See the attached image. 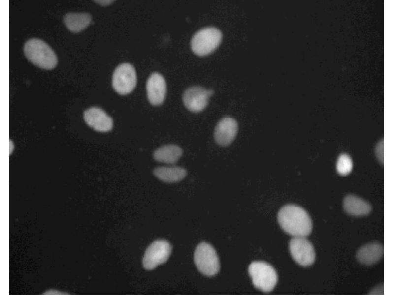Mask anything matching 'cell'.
Wrapping results in <instances>:
<instances>
[{"mask_svg": "<svg viewBox=\"0 0 394 295\" xmlns=\"http://www.w3.org/2000/svg\"><path fill=\"white\" fill-rule=\"evenodd\" d=\"M194 261L198 270L203 275L211 277L216 275L220 269L217 253L209 243L202 242L196 247Z\"/></svg>", "mask_w": 394, "mask_h": 295, "instance_id": "cell-5", "label": "cell"}, {"mask_svg": "<svg viewBox=\"0 0 394 295\" xmlns=\"http://www.w3.org/2000/svg\"><path fill=\"white\" fill-rule=\"evenodd\" d=\"M154 176L159 179L167 183L182 180L187 175L186 170L181 167H158L153 170Z\"/></svg>", "mask_w": 394, "mask_h": 295, "instance_id": "cell-16", "label": "cell"}, {"mask_svg": "<svg viewBox=\"0 0 394 295\" xmlns=\"http://www.w3.org/2000/svg\"><path fill=\"white\" fill-rule=\"evenodd\" d=\"M83 118L86 123L96 131L107 132L113 126L112 118L102 109L94 107L86 110Z\"/></svg>", "mask_w": 394, "mask_h": 295, "instance_id": "cell-10", "label": "cell"}, {"mask_svg": "<svg viewBox=\"0 0 394 295\" xmlns=\"http://www.w3.org/2000/svg\"><path fill=\"white\" fill-rule=\"evenodd\" d=\"M148 99L154 106L162 104L165 98L166 84L164 77L154 73L148 78L146 85Z\"/></svg>", "mask_w": 394, "mask_h": 295, "instance_id": "cell-12", "label": "cell"}, {"mask_svg": "<svg viewBox=\"0 0 394 295\" xmlns=\"http://www.w3.org/2000/svg\"><path fill=\"white\" fill-rule=\"evenodd\" d=\"M343 206L345 212L353 216L367 215L372 210L371 206L368 202L353 195L345 196Z\"/></svg>", "mask_w": 394, "mask_h": 295, "instance_id": "cell-14", "label": "cell"}, {"mask_svg": "<svg viewBox=\"0 0 394 295\" xmlns=\"http://www.w3.org/2000/svg\"><path fill=\"white\" fill-rule=\"evenodd\" d=\"M221 31L212 27L203 28L197 32L191 40L193 52L199 56H204L213 52L221 42Z\"/></svg>", "mask_w": 394, "mask_h": 295, "instance_id": "cell-4", "label": "cell"}, {"mask_svg": "<svg viewBox=\"0 0 394 295\" xmlns=\"http://www.w3.org/2000/svg\"><path fill=\"white\" fill-rule=\"evenodd\" d=\"M182 154L183 150L179 146L168 144L156 149L153 153V158L158 162L174 164L179 160Z\"/></svg>", "mask_w": 394, "mask_h": 295, "instance_id": "cell-15", "label": "cell"}, {"mask_svg": "<svg viewBox=\"0 0 394 295\" xmlns=\"http://www.w3.org/2000/svg\"><path fill=\"white\" fill-rule=\"evenodd\" d=\"M95 2L98 3L102 6L108 5L111 4L113 0H95Z\"/></svg>", "mask_w": 394, "mask_h": 295, "instance_id": "cell-19", "label": "cell"}, {"mask_svg": "<svg viewBox=\"0 0 394 295\" xmlns=\"http://www.w3.org/2000/svg\"><path fill=\"white\" fill-rule=\"evenodd\" d=\"M137 81L133 66L128 63L119 65L114 70L112 85L115 91L120 95H127L134 89Z\"/></svg>", "mask_w": 394, "mask_h": 295, "instance_id": "cell-7", "label": "cell"}, {"mask_svg": "<svg viewBox=\"0 0 394 295\" xmlns=\"http://www.w3.org/2000/svg\"><path fill=\"white\" fill-rule=\"evenodd\" d=\"M91 21V16L88 13H68L63 18L66 27L74 33L83 30L90 24Z\"/></svg>", "mask_w": 394, "mask_h": 295, "instance_id": "cell-17", "label": "cell"}, {"mask_svg": "<svg viewBox=\"0 0 394 295\" xmlns=\"http://www.w3.org/2000/svg\"><path fill=\"white\" fill-rule=\"evenodd\" d=\"M289 251L293 259L300 266L312 265L316 258L312 244L304 237H295L289 242Z\"/></svg>", "mask_w": 394, "mask_h": 295, "instance_id": "cell-8", "label": "cell"}, {"mask_svg": "<svg viewBox=\"0 0 394 295\" xmlns=\"http://www.w3.org/2000/svg\"><path fill=\"white\" fill-rule=\"evenodd\" d=\"M278 221L281 228L295 237H306L311 232L312 223L308 212L301 206L285 205L279 210Z\"/></svg>", "mask_w": 394, "mask_h": 295, "instance_id": "cell-1", "label": "cell"}, {"mask_svg": "<svg viewBox=\"0 0 394 295\" xmlns=\"http://www.w3.org/2000/svg\"><path fill=\"white\" fill-rule=\"evenodd\" d=\"M238 131V124L230 117L223 118L217 123L214 133L216 142L222 146L230 145L234 140Z\"/></svg>", "mask_w": 394, "mask_h": 295, "instance_id": "cell-11", "label": "cell"}, {"mask_svg": "<svg viewBox=\"0 0 394 295\" xmlns=\"http://www.w3.org/2000/svg\"><path fill=\"white\" fill-rule=\"evenodd\" d=\"M248 271L253 286L263 292H271L277 284V271L267 263L254 261L249 265Z\"/></svg>", "mask_w": 394, "mask_h": 295, "instance_id": "cell-3", "label": "cell"}, {"mask_svg": "<svg viewBox=\"0 0 394 295\" xmlns=\"http://www.w3.org/2000/svg\"><path fill=\"white\" fill-rule=\"evenodd\" d=\"M352 168L353 162L350 157L346 154L340 155L336 164L338 173L342 176H345L351 172Z\"/></svg>", "mask_w": 394, "mask_h": 295, "instance_id": "cell-18", "label": "cell"}, {"mask_svg": "<svg viewBox=\"0 0 394 295\" xmlns=\"http://www.w3.org/2000/svg\"><path fill=\"white\" fill-rule=\"evenodd\" d=\"M171 251L172 246L167 240L158 239L153 241L146 249L143 256L142 264L143 268L151 270L165 263Z\"/></svg>", "mask_w": 394, "mask_h": 295, "instance_id": "cell-6", "label": "cell"}, {"mask_svg": "<svg viewBox=\"0 0 394 295\" xmlns=\"http://www.w3.org/2000/svg\"><path fill=\"white\" fill-rule=\"evenodd\" d=\"M384 249L379 242H371L361 247L356 253V258L361 264L370 266L378 262L382 257Z\"/></svg>", "mask_w": 394, "mask_h": 295, "instance_id": "cell-13", "label": "cell"}, {"mask_svg": "<svg viewBox=\"0 0 394 295\" xmlns=\"http://www.w3.org/2000/svg\"><path fill=\"white\" fill-rule=\"evenodd\" d=\"M213 93L211 89L207 90L200 86L191 87L184 92L183 101L189 111L194 113L200 112L206 107L209 99Z\"/></svg>", "mask_w": 394, "mask_h": 295, "instance_id": "cell-9", "label": "cell"}, {"mask_svg": "<svg viewBox=\"0 0 394 295\" xmlns=\"http://www.w3.org/2000/svg\"><path fill=\"white\" fill-rule=\"evenodd\" d=\"M24 53L30 62L42 69H52L58 63L54 51L48 44L38 38L27 41L24 46Z\"/></svg>", "mask_w": 394, "mask_h": 295, "instance_id": "cell-2", "label": "cell"}]
</instances>
